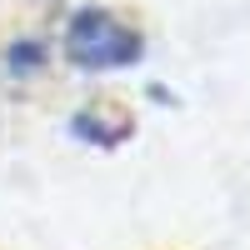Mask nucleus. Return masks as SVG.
Returning <instances> with one entry per match:
<instances>
[{"label": "nucleus", "instance_id": "obj_1", "mask_svg": "<svg viewBox=\"0 0 250 250\" xmlns=\"http://www.w3.org/2000/svg\"><path fill=\"white\" fill-rule=\"evenodd\" d=\"M140 50H145L140 30H130L110 10H75V20L65 25V55L75 60L80 70H120V65H135Z\"/></svg>", "mask_w": 250, "mask_h": 250}, {"label": "nucleus", "instance_id": "obj_2", "mask_svg": "<svg viewBox=\"0 0 250 250\" xmlns=\"http://www.w3.org/2000/svg\"><path fill=\"white\" fill-rule=\"evenodd\" d=\"M40 40H25V45H10V70H40Z\"/></svg>", "mask_w": 250, "mask_h": 250}]
</instances>
